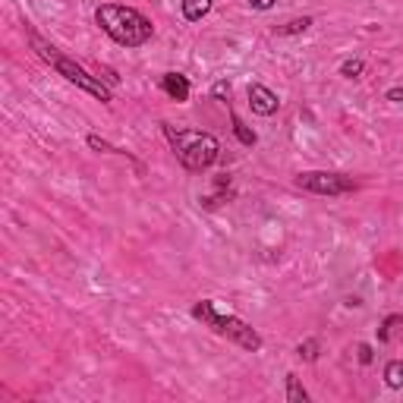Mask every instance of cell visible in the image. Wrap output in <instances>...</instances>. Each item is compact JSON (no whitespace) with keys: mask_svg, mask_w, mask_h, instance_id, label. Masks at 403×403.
<instances>
[{"mask_svg":"<svg viewBox=\"0 0 403 403\" xmlns=\"http://www.w3.org/2000/svg\"><path fill=\"white\" fill-rule=\"evenodd\" d=\"M359 72H362V60H347L343 63V76L353 79V76H359Z\"/></svg>","mask_w":403,"mask_h":403,"instance_id":"obj_13","label":"cell"},{"mask_svg":"<svg viewBox=\"0 0 403 403\" xmlns=\"http://www.w3.org/2000/svg\"><path fill=\"white\" fill-rule=\"evenodd\" d=\"M249 104H252V111L255 114H262V117H271L277 111V95L271 92V89H265V85H249Z\"/></svg>","mask_w":403,"mask_h":403,"instance_id":"obj_6","label":"cell"},{"mask_svg":"<svg viewBox=\"0 0 403 403\" xmlns=\"http://www.w3.org/2000/svg\"><path fill=\"white\" fill-rule=\"evenodd\" d=\"M249 4H252L255 10H271V6H274V0H249Z\"/></svg>","mask_w":403,"mask_h":403,"instance_id":"obj_15","label":"cell"},{"mask_svg":"<svg viewBox=\"0 0 403 403\" xmlns=\"http://www.w3.org/2000/svg\"><path fill=\"white\" fill-rule=\"evenodd\" d=\"M89 145L92 149H101V151H114V145H107L104 139H98V136H89Z\"/></svg>","mask_w":403,"mask_h":403,"instance_id":"obj_14","label":"cell"},{"mask_svg":"<svg viewBox=\"0 0 403 403\" xmlns=\"http://www.w3.org/2000/svg\"><path fill=\"white\" fill-rule=\"evenodd\" d=\"M312 26V19H293V23H287L281 28V35H296V32H306V28Z\"/></svg>","mask_w":403,"mask_h":403,"instance_id":"obj_12","label":"cell"},{"mask_svg":"<svg viewBox=\"0 0 403 403\" xmlns=\"http://www.w3.org/2000/svg\"><path fill=\"white\" fill-rule=\"evenodd\" d=\"M387 98H391V101H403V89H391V92H387Z\"/></svg>","mask_w":403,"mask_h":403,"instance_id":"obj_18","label":"cell"},{"mask_svg":"<svg viewBox=\"0 0 403 403\" xmlns=\"http://www.w3.org/2000/svg\"><path fill=\"white\" fill-rule=\"evenodd\" d=\"M227 92H230V85H227V82H217V85H215V95H217V98H227Z\"/></svg>","mask_w":403,"mask_h":403,"instance_id":"obj_16","label":"cell"},{"mask_svg":"<svg viewBox=\"0 0 403 403\" xmlns=\"http://www.w3.org/2000/svg\"><path fill=\"white\" fill-rule=\"evenodd\" d=\"M167 139H171L173 151H177L180 164L186 167V171H205V167L215 164L217 151H221V145H217L215 136L195 133V129H173V127H167Z\"/></svg>","mask_w":403,"mask_h":403,"instance_id":"obj_2","label":"cell"},{"mask_svg":"<svg viewBox=\"0 0 403 403\" xmlns=\"http://www.w3.org/2000/svg\"><path fill=\"white\" fill-rule=\"evenodd\" d=\"M35 48H38V54L45 57V60L50 63V67H54L57 72H60V76H67L72 85H79V89H85L89 95H95V98H98V101H111V89H107V85H101V79L89 76V72H85L82 67H76V63H72V60H67V57H60L54 48H48L41 38H35Z\"/></svg>","mask_w":403,"mask_h":403,"instance_id":"obj_4","label":"cell"},{"mask_svg":"<svg viewBox=\"0 0 403 403\" xmlns=\"http://www.w3.org/2000/svg\"><path fill=\"white\" fill-rule=\"evenodd\" d=\"M193 315L199 321H205V325L211 328V331H217V334H224V337H230V340H237L240 347H246V350H262V337L259 331H255L252 325H246L243 318H237V315H221L215 309V303L211 299H202V303H195L193 306Z\"/></svg>","mask_w":403,"mask_h":403,"instance_id":"obj_3","label":"cell"},{"mask_svg":"<svg viewBox=\"0 0 403 403\" xmlns=\"http://www.w3.org/2000/svg\"><path fill=\"white\" fill-rule=\"evenodd\" d=\"M233 129H237V136H240V142H243V145H255V133H249L237 114H233Z\"/></svg>","mask_w":403,"mask_h":403,"instance_id":"obj_11","label":"cell"},{"mask_svg":"<svg viewBox=\"0 0 403 403\" xmlns=\"http://www.w3.org/2000/svg\"><path fill=\"white\" fill-rule=\"evenodd\" d=\"M359 359H362V362H372V350L369 347H359Z\"/></svg>","mask_w":403,"mask_h":403,"instance_id":"obj_17","label":"cell"},{"mask_svg":"<svg viewBox=\"0 0 403 403\" xmlns=\"http://www.w3.org/2000/svg\"><path fill=\"white\" fill-rule=\"evenodd\" d=\"M161 85H164V92L171 95L173 101L189 98V82H186V76H180V72H164V76H161Z\"/></svg>","mask_w":403,"mask_h":403,"instance_id":"obj_7","label":"cell"},{"mask_svg":"<svg viewBox=\"0 0 403 403\" xmlns=\"http://www.w3.org/2000/svg\"><path fill=\"white\" fill-rule=\"evenodd\" d=\"M208 10H211V0H183V16L189 23H199L202 16H208Z\"/></svg>","mask_w":403,"mask_h":403,"instance_id":"obj_8","label":"cell"},{"mask_svg":"<svg viewBox=\"0 0 403 403\" xmlns=\"http://www.w3.org/2000/svg\"><path fill=\"white\" fill-rule=\"evenodd\" d=\"M306 397H309V394H306L303 387H299V381L290 375V378H287V400H290V403H306Z\"/></svg>","mask_w":403,"mask_h":403,"instance_id":"obj_10","label":"cell"},{"mask_svg":"<svg viewBox=\"0 0 403 403\" xmlns=\"http://www.w3.org/2000/svg\"><path fill=\"white\" fill-rule=\"evenodd\" d=\"M385 381H387L391 387H403V362H400V359L385 369Z\"/></svg>","mask_w":403,"mask_h":403,"instance_id":"obj_9","label":"cell"},{"mask_svg":"<svg viewBox=\"0 0 403 403\" xmlns=\"http://www.w3.org/2000/svg\"><path fill=\"white\" fill-rule=\"evenodd\" d=\"M95 19H98V26L111 35L117 45L139 48V45H145V41L151 38V23L139 10H133V6L104 4V6H98Z\"/></svg>","mask_w":403,"mask_h":403,"instance_id":"obj_1","label":"cell"},{"mask_svg":"<svg viewBox=\"0 0 403 403\" xmlns=\"http://www.w3.org/2000/svg\"><path fill=\"white\" fill-rule=\"evenodd\" d=\"M296 183L309 193H318V195H340V193H353L356 183L343 173H325V171H309V173H299Z\"/></svg>","mask_w":403,"mask_h":403,"instance_id":"obj_5","label":"cell"}]
</instances>
